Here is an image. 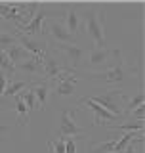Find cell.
Masks as SVG:
<instances>
[{"mask_svg":"<svg viewBox=\"0 0 145 153\" xmlns=\"http://www.w3.org/2000/svg\"><path fill=\"white\" fill-rule=\"evenodd\" d=\"M63 10H65L63 12V25H65V29L71 33L72 36L78 38L80 29H82V13L78 12L80 6L78 4H69V6H65Z\"/></svg>","mask_w":145,"mask_h":153,"instance_id":"obj_13","label":"cell"},{"mask_svg":"<svg viewBox=\"0 0 145 153\" xmlns=\"http://www.w3.org/2000/svg\"><path fill=\"white\" fill-rule=\"evenodd\" d=\"M139 105H145V94L141 90L136 92L130 100H126V103H124V115H128L130 111H134L136 107H139Z\"/></svg>","mask_w":145,"mask_h":153,"instance_id":"obj_22","label":"cell"},{"mask_svg":"<svg viewBox=\"0 0 145 153\" xmlns=\"http://www.w3.org/2000/svg\"><path fill=\"white\" fill-rule=\"evenodd\" d=\"M88 138V134L84 136H72V138H63L65 142V153H78V140Z\"/></svg>","mask_w":145,"mask_h":153,"instance_id":"obj_24","label":"cell"},{"mask_svg":"<svg viewBox=\"0 0 145 153\" xmlns=\"http://www.w3.org/2000/svg\"><path fill=\"white\" fill-rule=\"evenodd\" d=\"M141 142H143V140H138V142H134V143H141ZM134 143H130V146H128V147H126V149H124L122 153H139V151L136 149V147H134Z\"/></svg>","mask_w":145,"mask_h":153,"instance_id":"obj_29","label":"cell"},{"mask_svg":"<svg viewBox=\"0 0 145 153\" xmlns=\"http://www.w3.org/2000/svg\"><path fill=\"white\" fill-rule=\"evenodd\" d=\"M78 73V79H86V80H92V82H98V84H103L107 88H117V86L128 82L130 79L136 76V71L128 65V61L122 57V52L118 50L117 54V59L115 63L105 71H98V73H86V71H76Z\"/></svg>","mask_w":145,"mask_h":153,"instance_id":"obj_1","label":"cell"},{"mask_svg":"<svg viewBox=\"0 0 145 153\" xmlns=\"http://www.w3.org/2000/svg\"><path fill=\"white\" fill-rule=\"evenodd\" d=\"M8 80H10V79H8V76L2 73V71H0V98L4 96V90H6V84H8Z\"/></svg>","mask_w":145,"mask_h":153,"instance_id":"obj_28","label":"cell"},{"mask_svg":"<svg viewBox=\"0 0 145 153\" xmlns=\"http://www.w3.org/2000/svg\"><path fill=\"white\" fill-rule=\"evenodd\" d=\"M145 121H124L120 124H113L111 130H117V132H143V124Z\"/></svg>","mask_w":145,"mask_h":153,"instance_id":"obj_18","label":"cell"},{"mask_svg":"<svg viewBox=\"0 0 145 153\" xmlns=\"http://www.w3.org/2000/svg\"><path fill=\"white\" fill-rule=\"evenodd\" d=\"M44 35H48L54 40V44H72L76 42V36H72L69 31L65 29L63 21L59 17H48L44 23Z\"/></svg>","mask_w":145,"mask_h":153,"instance_id":"obj_10","label":"cell"},{"mask_svg":"<svg viewBox=\"0 0 145 153\" xmlns=\"http://www.w3.org/2000/svg\"><path fill=\"white\" fill-rule=\"evenodd\" d=\"M17 35V44L21 48H25L31 56H36V57H44V54L50 50V44L44 36H25V35Z\"/></svg>","mask_w":145,"mask_h":153,"instance_id":"obj_12","label":"cell"},{"mask_svg":"<svg viewBox=\"0 0 145 153\" xmlns=\"http://www.w3.org/2000/svg\"><path fill=\"white\" fill-rule=\"evenodd\" d=\"M17 73L27 75L29 79H33V80L42 79V57L31 56L29 59L21 61V63H17V65H16V75H17Z\"/></svg>","mask_w":145,"mask_h":153,"instance_id":"obj_15","label":"cell"},{"mask_svg":"<svg viewBox=\"0 0 145 153\" xmlns=\"http://www.w3.org/2000/svg\"><path fill=\"white\" fill-rule=\"evenodd\" d=\"M67 71H71L69 67H67V63L50 48L44 54V57H42V79L48 80V82H52V80H55L59 75L67 73Z\"/></svg>","mask_w":145,"mask_h":153,"instance_id":"obj_8","label":"cell"},{"mask_svg":"<svg viewBox=\"0 0 145 153\" xmlns=\"http://www.w3.org/2000/svg\"><path fill=\"white\" fill-rule=\"evenodd\" d=\"M17 44V35L16 33H2L0 31V52H8L12 46Z\"/></svg>","mask_w":145,"mask_h":153,"instance_id":"obj_23","label":"cell"},{"mask_svg":"<svg viewBox=\"0 0 145 153\" xmlns=\"http://www.w3.org/2000/svg\"><path fill=\"white\" fill-rule=\"evenodd\" d=\"M118 54V48H90L86 50L84 59H82V67L78 71H86V73H98V71H105L115 63Z\"/></svg>","mask_w":145,"mask_h":153,"instance_id":"obj_2","label":"cell"},{"mask_svg":"<svg viewBox=\"0 0 145 153\" xmlns=\"http://www.w3.org/2000/svg\"><path fill=\"white\" fill-rule=\"evenodd\" d=\"M13 100H16V105H13V107H16V113H17V123L21 124V126H25V124L29 123V109H27V105L23 103V100H21V96H13Z\"/></svg>","mask_w":145,"mask_h":153,"instance_id":"obj_20","label":"cell"},{"mask_svg":"<svg viewBox=\"0 0 145 153\" xmlns=\"http://www.w3.org/2000/svg\"><path fill=\"white\" fill-rule=\"evenodd\" d=\"M40 8V2H10V4H0V19L4 21H12L16 27L25 25Z\"/></svg>","mask_w":145,"mask_h":153,"instance_id":"obj_5","label":"cell"},{"mask_svg":"<svg viewBox=\"0 0 145 153\" xmlns=\"http://www.w3.org/2000/svg\"><path fill=\"white\" fill-rule=\"evenodd\" d=\"M50 48L65 61L69 69L78 71L82 67V59H84L86 48H82L80 44H76V42H72V44H54Z\"/></svg>","mask_w":145,"mask_h":153,"instance_id":"obj_6","label":"cell"},{"mask_svg":"<svg viewBox=\"0 0 145 153\" xmlns=\"http://www.w3.org/2000/svg\"><path fill=\"white\" fill-rule=\"evenodd\" d=\"M76 109H61L59 113V128H57V138H72V136H84L86 130L78 126L75 121Z\"/></svg>","mask_w":145,"mask_h":153,"instance_id":"obj_11","label":"cell"},{"mask_svg":"<svg viewBox=\"0 0 145 153\" xmlns=\"http://www.w3.org/2000/svg\"><path fill=\"white\" fill-rule=\"evenodd\" d=\"M48 17H52V10L40 4L38 12L29 19L25 25L16 27V33L25 35V36H44V23H46Z\"/></svg>","mask_w":145,"mask_h":153,"instance_id":"obj_7","label":"cell"},{"mask_svg":"<svg viewBox=\"0 0 145 153\" xmlns=\"http://www.w3.org/2000/svg\"><path fill=\"white\" fill-rule=\"evenodd\" d=\"M6 54H8L10 61H12L13 65H17V63H21V61H25V59H29V57H31V54H29L25 48H21L19 44L12 46V48H10V50L6 52Z\"/></svg>","mask_w":145,"mask_h":153,"instance_id":"obj_19","label":"cell"},{"mask_svg":"<svg viewBox=\"0 0 145 153\" xmlns=\"http://www.w3.org/2000/svg\"><path fill=\"white\" fill-rule=\"evenodd\" d=\"M48 153H65V142H63V138H55V140L48 142Z\"/></svg>","mask_w":145,"mask_h":153,"instance_id":"obj_26","label":"cell"},{"mask_svg":"<svg viewBox=\"0 0 145 153\" xmlns=\"http://www.w3.org/2000/svg\"><path fill=\"white\" fill-rule=\"evenodd\" d=\"M94 103L101 105L105 111H109L115 117H124V103H126V92L122 88H105L101 90V94H92L86 96Z\"/></svg>","mask_w":145,"mask_h":153,"instance_id":"obj_4","label":"cell"},{"mask_svg":"<svg viewBox=\"0 0 145 153\" xmlns=\"http://www.w3.org/2000/svg\"><path fill=\"white\" fill-rule=\"evenodd\" d=\"M82 29L90 40L94 42V48H105V19L95 6H90L82 13Z\"/></svg>","mask_w":145,"mask_h":153,"instance_id":"obj_3","label":"cell"},{"mask_svg":"<svg viewBox=\"0 0 145 153\" xmlns=\"http://www.w3.org/2000/svg\"><path fill=\"white\" fill-rule=\"evenodd\" d=\"M6 130H10V126H8V124H0V143H2V134L6 132Z\"/></svg>","mask_w":145,"mask_h":153,"instance_id":"obj_30","label":"cell"},{"mask_svg":"<svg viewBox=\"0 0 145 153\" xmlns=\"http://www.w3.org/2000/svg\"><path fill=\"white\" fill-rule=\"evenodd\" d=\"M0 71H2L10 80L16 79V65L10 61V57H8L6 52H0Z\"/></svg>","mask_w":145,"mask_h":153,"instance_id":"obj_21","label":"cell"},{"mask_svg":"<svg viewBox=\"0 0 145 153\" xmlns=\"http://www.w3.org/2000/svg\"><path fill=\"white\" fill-rule=\"evenodd\" d=\"M29 86H31V82H27V80L12 79V80H8V84H6L4 96H6V98H10V96H17V94H21L23 90H27Z\"/></svg>","mask_w":145,"mask_h":153,"instance_id":"obj_17","label":"cell"},{"mask_svg":"<svg viewBox=\"0 0 145 153\" xmlns=\"http://www.w3.org/2000/svg\"><path fill=\"white\" fill-rule=\"evenodd\" d=\"M19 96H21L23 103L27 105V109H29V111H35V109H38V107H36V100H35V94L31 92V88L23 90V92L19 94Z\"/></svg>","mask_w":145,"mask_h":153,"instance_id":"obj_25","label":"cell"},{"mask_svg":"<svg viewBox=\"0 0 145 153\" xmlns=\"http://www.w3.org/2000/svg\"><path fill=\"white\" fill-rule=\"evenodd\" d=\"M84 105L90 109V111H94V126H99V124H107V123H113V121H117V119H118V117H115V115H111L109 111H105L101 105L94 103L90 98H86V96L80 100L78 103H76V107H75V109L78 111V109H80V107H84Z\"/></svg>","mask_w":145,"mask_h":153,"instance_id":"obj_14","label":"cell"},{"mask_svg":"<svg viewBox=\"0 0 145 153\" xmlns=\"http://www.w3.org/2000/svg\"><path fill=\"white\" fill-rule=\"evenodd\" d=\"M76 82H78V73L76 71H67V73L59 75L55 80H52V96H55L57 100L61 98H71L76 90Z\"/></svg>","mask_w":145,"mask_h":153,"instance_id":"obj_9","label":"cell"},{"mask_svg":"<svg viewBox=\"0 0 145 153\" xmlns=\"http://www.w3.org/2000/svg\"><path fill=\"white\" fill-rule=\"evenodd\" d=\"M29 88H31V92L35 94L36 107L42 111V109L46 107V103H48V100H50V96H52V84L48 82V80H44V79H38V80H33Z\"/></svg>","mask_w":145,"mask_h":153,"instance_id":"obj_16","label":"cell"},{"mask_svg":"<svg viewBox=\"0 0 145 153\" xmlns=\"http://www.w3.org/2000/svg\"><path fill=\"white\" fill-rule=\"evenodd\" d=\"M128 117H130V121H143L145 119V105H139L134 111H130Z\"/></svg>","mask_w":145,"mask_h":153,"instance_id":"obj_27","label":"cell"}]
</instances>
